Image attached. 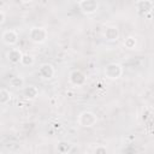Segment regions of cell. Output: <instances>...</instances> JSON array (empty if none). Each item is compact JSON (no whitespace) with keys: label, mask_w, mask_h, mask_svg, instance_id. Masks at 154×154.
<instances>
[{"label":"cell","mask_w":154,"mask_h":154,"mask_svg":"<svg viewBox=\"0 0 154 154\" xmlns=\"http://www.w3.org/2000/svg\"><path fill=\"white\" fill-rule=\"evenodd\" d=\"M30 40L37 43H42L47 38V31L43 28H32L29 32Z\"/></svg>","instance_id":"obj_1"},{"label":"cell","mask_w":154,"mask_h":154,"mask_svg":"<svg viewBox=\"0 0 154 154\" xmlns=\"http://www.w3.org/2000/svg\"><path fill=\"white\" fill-rule=\"evenodd\" d=\"M78 6L79 8L82 10L83 13H87V14H91L94 12H96V10L99 8V4L94 0H83V1H79L78 2Z\"/></svg>","instance_id":"obj_2"},{"label":"cell","mask_w":154,"mask_h":154,"mask_svg":"<svg viewBox=\"0 0 154 154\" xmlns=\"http://www.w3.org/2000/svg\"><path fill=\"white\" fill-rule=\"evenodd\" d=\"M96 123V116L91 112H83L79 116V124L82 126H93Z\"/></svg>","instance_id":"obj_3"},{"label":"cell","mask_w":154,"mask_h":154,"mask_svg":"<svg viewBox=\"0 0 154 154\" xmlns=\"http://www.w3.org/2000/svg\"><path fill=\"white\" fill-rule=\"evenodd\" d=\"M105 73H106V76H107L108 78H112V79L118 78V77L122 75V67H120V65H118V64H109V65L106 67Z\"/></svg>","instance_id":"obj_4"},{"label":"cell","mask_w":154,"mask_h":154,"mask_svg":"<svg viewBox=\"0 0 154 154\" xmlns=\"http://www.w3.org/2000/svg\"><path fill=\"white\" fill-rule=\"evenodd\" d=\"M2 40H4L5 43L12 46V45H14V43L18 41V35H17L16 31H13V30H7V31H5V32L2 34Z\"/></svg>","instance_id":"obj_5"},{"label":"cell","mask_w":154,"mask_h":154,"mask_svg":"<svg viewBox=\"0 0 154 154\" xmlns=\"http://www.w3.org/2000/svg\"><path fill=\"white\" fill-rule=\"evenodd\" d=\"M38 72L42 76V78H52V76L54 75V69L51 64H43L40 67Z\"/></svg>","instance_id":"obj_6"},{"label":"cell","mask_w":154,"mask_h":154,"mask_svg":"<svg viewBox=\"0 0 154 154\" xmlns=\"http://www.w3.org/2000/svg\"><path fill=\"white\" fill-rule=\"evenodd\" d=\"M70 79H71V82H72L73 84H76V85H81V84H83L84 81H85L84 75H83L81 71H73V72L71 73V76H70Z\"/></svg>","instance_id":"obj_7"},{"label":"cell","mask_w":154,"mask_h":154,"mask_svg":"<svg viewBox=\"0 0 154 154\" xmlns=\"http://www.w3.org/2000/svg\"><path fill=\"white\" fill-rule=\"evenodd\" d=\"M22 57H23V54L20 53L19 49H11V51L8 52V54H7L8 60H10L11 63H13V64H16V63H20Z\"/></svg>","instance_id":"obj_8"},{"label":"cell","mask_w":154,"mask_h":154,"mask_svg":"<svg viewBox=\"0 0 154 154\" xmlns=\"http://www.w3.org/2000/svg\"><path fill=\"white\" fill-rule=\"evenodd\" d=\"M118 35H119V32H118L117 28H114V26H108V28L106 29V31H105V36H106V38H107L108 41H114V40H117V38H118Z\"/></svg>","instance_id":"obj_9"},{"label":"cell","mask_w":154,"mask_h":154,"mask_svg":"<svg viewBox=\"0 0 154 154\" xmlns=\"http://www.w3.org/2000/svg\"><path fill=\"white\" fill-rule=\"evenodd\" d=\"M37 93H38V90H37L36 87H34V85H29V87H26V88L24 89V95H25L28 99H35V97L37 96Z\"/></svg>","instance_id":"obj_10"},{"label":"cell","mask_w":154,"mask_h":154,"mask_svg":"<svg viewBox=\"0 0 154 154\" xmlns=\"http://www.w3.org/2000/svg\"><path fill=\"white\" fill-rule=\"evenodd\" d=\"M11 99V94L6 89H0V103H7Z\"/></svg>","instance_id":"obj_11"},{"label":"cell","mask_w":154,"mask_h":154,"mask_svg":"<svg viewBox=\"0 0 154 154\" xmlns=\"http://www.w3.org/2000/svg\"><path fill=\"white\" fill-rule=\"evenodd\" d=\"M23 83H24V81H23V78H20V77H12L11 81H10V84H11L12 87H14V88L22 87Z\"/></svg>","instance_id":"obj_12"},{"label":"cell","mask_w":154,"mask_h":154,"mask_svg":"<svg viewBox=\"0 0 154 154\" xmlns=\"http://www.w3.org/2000/svg\"><path fill=\"white\" fill-rule=\"evenodd\" d=\"M20 63L23 65H32L34 64V58L31 55H29V54H24L22 57V59H20Z\"/></svg>","instance_id":"obj_13"},{"label":"cell","mask_w":154,"mask_h":154,"mask_svg":"<svg viewBox=\"0 0 154 154\" xmlns=\"http://www.w3.org/2000/svg\"><path fill=\"white\" fill-rule=\"evenodd\" d=\"M135 43H136V41H135V38H134V37H128V38H126V41L124 42V46L131 49V48H134V47H135Z\"/></svg>","instance_id":"obj_14"},{"label":"cell","mask_w":154,"mask_h":154,"mask_svg":"<svg viewBox=\"0 0 154 154\" xmlns=\"http://www.w3.org/2000/svg\"><path fill=\"white\" fill-rule=\"evenodd\" d=\"M95 153H96V154H106V149H105L103 147H97Z\"/></svg>","instance_id":"obj_15"},{"label":"cell","mask_w":154,"mask_h":154,"mask_svg":"<svg viewBox=\"0 0 154 154\" xmlns=\"http://www.w3.org/2000/svg\"><path fill=\"white\" fill-rule=\"evenodd\" d=\"M4 20H5V13L0 10V24H1V23H4Z\"/></svg>","instance_id":"obj_16"}]
</instances>
